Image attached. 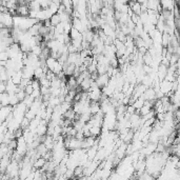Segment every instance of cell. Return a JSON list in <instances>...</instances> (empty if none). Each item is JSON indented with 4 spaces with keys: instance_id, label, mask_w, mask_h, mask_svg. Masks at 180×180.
<instances>
[{
    "instance_id": "obj_1",
    "label": "cell",
    "mask_w": 180,
    "mask_h": 180,
    "mask_svg": "<svg viewBox=\"0 0 180 180\" xmlns=\"http://www.w3.org/2000/svg\"><path fill=\"white\" fill-rule=\"evenodd\" d=\"M108 81H110V78L108 77V75L106 74H103V75H99L98 77H97V79L95 80V82H96L97 87H99V89H103L104 87H106L108 83Z\"/></svg>"
},
{
    "instance_id": "obj_2",
    "label": "cell",
    "mask_w": 180,
    "mask_h": 180,
    "mask_svg": "<svg viewBox=\"0 0 180 180\" xmlns=\"http://www.w3.org/2000/svg\"><path fill=\"white\" fill-rule=\"evenodd\" d=\"M12 112H13V108L11 106H1V108H0V121H1V122L5 121V119L7 118V116L10 115Z\"/></svg>"
},
{
    "instance_id": "obj_3",
    "label": "cell",
    "mask_w": 180,
    "mask_h": 180,
    "mask_svg": "<svg viewBox=\"0 0 180 180\" xmlns=\"http://www.w3.org/2000/svg\"><path fill=\"white\" fill-rule=\"evenodd\" d=\"M159 4L162 7V11H168V12H173L174 7H175V1H166V0H163V1H159Z\"/></svg>"
},
{
    "instance_id": "obj_4",
    "label": "cell",
    "mask_w": 180,
    "mask_h": 180,
    "mask_svg": "<svg viewBox=\"0 0 180 180\" xmlns=\"http://www.w3.org/2000/svg\"><path fill=\"white\" fill-rule=\"evenodd\" d=\"M30 10L27 5H22V7H17L16 9V16L20 17H29Z\"/></svg>"
},
{
    "instance_id": "obj_5",
    "label": "cell",
    "mask_w": 180,
    "mask_h": 180,
    "mask_svg": "<svg viewBox=\"0 0 180 180\" xmlns=\"http://www.w3.org/2000/svg\"><path fill=\"white\" fill-rule=\"evenodd\" d=\"M46 163V159H44L43 157H40V158L36 159V160L33 162V168H35V170H41V168H43Z\"/></svg>"
},
{
    "instance_id": "obj_6",
    "label": "cell",
    "mask_w": 180,
    "mask_h": 180,
    "mask_svg": "<svg viewBox=\"0 0 180 180\" xmlns=\"http://www.w3.org/2000/svg\"><path fill=\"white\" fill-rule=\"evenodd\" d=\"M22 79V73L21 71L20 72H16L12 77H11V81L15 84V85H19L20 84V81Z\"/></svg>"
},
{
    "instance_id": "obj_7",
    "label": "cell",
    "mask_w": 180,
    "mask_h": 180,
    "mask_svg": "<svg viewBox=\"0 0 180 180\" xmlns=\"http://www.w3.org/2000/svg\"><path fill=\"white\" fill-rule=\"evenodd\" d=\"M44 73H43V70H42V67H36L35 70H34V79H37L39 80L40 78H42V77L44 76Z\"/></svg>"
},
{
    "instance_id": "obj_8",
    "label": "cell",
    "mask_w": 180,
    "mask_h": 180,
    "mask_svg": "<svg viewBox=\"0 0 180 180\" xmlns=\"http://www.w3.org/2000/svg\"><path fill=\"white\" fill-rule=\"evenodd\" d=\"M90 134H91V136L93 137H99L101 134V127H91V129H90Z\"/></svg>"
},
{
    "instance_id": "obj_9",
    "label": "cell",
    "mask_w": 180,
    "mask_h": 180,
    "mask_svg": "<svg viewBox=\"0 0 180 180\" xmlns=\"http://www.w3.org/2000/svg\"><path fill=\"white\" fill-rule=\"evenodd\" d=\"M158 5H159V1H157V0L147 1V10L157 11V7H158Z\"/></svg>"
},
{
    "instance_id": "obj_10",
    "label": "cell",
    "mask_w": 180,
    "mask_h": 180,
    "mask_svg": "<svg viewBox=\"0 0 180 180\" xmlns=\"http://www.w3.org/2000/svg\"><path fill=\"white\" fill-rule=\"evenodd\" d=\"M69 35H70L71 40H75V39L82 38V34L79 33V32L77 31V30L73 29V27H72V30H71V32H70V34H69Z\"/></svg>"
},
{
    "instance_id": "obj_11",
    "label": "cell",
    "mask_w": 180,
    "mask_h": 180,
    "mask_svg": "<svg viewBox=\"0 0 180 180\" xmlns=\"http://www.w3.org/2000/svg\"><path fill=\"white\" fill-rule=\"evenodd\" d=\"M143 103H144V100L140 97V98H138L136 101H134V103H133L132 106H134L135 111H139L140 108L143 106Z\"/></svg>"
},
{
    "instance_id": "obj_12",
    "label": "cell",
    "mask_w": 180,
    "mask_h": 180,
    "mask_svg": "<svg viewBox=\"0 0 180 180\" xmlns=\"http://www.w3.org/2000/svg\"><path fill=\"white\" fill-rule=\"evenodd\" d=\"M83 168H82V166H77V168H75L74 170V177H76V178H81V177H84L83 176Z\"/></svg>"
},
{
    "instance_id": "obj_13",
    "label": "cell",
    "mask_w": 180,
    "mask_h": 180,
    "mask_svg": "<svg viewBox=\"0 0 180 180\" xmlns=\"http://www.w3.org/2000/svg\"><path fill=\"white\" fill-rule=\"evenodd\" d=\"M50 21H51V24H52V27H56L58 24L60 23V18H59V15L58 14H55L50 18Z\"/></svg>"
},
{
    "instance_id": "obj_14",
    "label": "cell",
    "mask_w": 180,
    "mask_h": 180,
    "mask_svg": "<svg viewBox=\"0 0 180 180\" xmlns=\"http://www.w3.org/2000/svg\"><path fill=\"white\" fill-rule=\"evenodd\" d=\"M34 101H35V99H34L33 97L30 95V96H25V98H24V100L22 101V102H23V103L25 104V106L29 108L30 106H31L32 104L34 103Z\"/></svg>"
},
{
    "instance_id": "obj_15",
    "label": "cell",
    "mask_w": 180,
    "mask_h": 180,
    "mask_svg": "<svg viewBox=\"0 0 180 180\" xmlns=\"http://www.w3.org/2000/svg\"><path fill=\"white\" fill-rule=\"evenodd\" d=\"M15 95H16L17 99L19 100V102H22V101L24 100V98H25V96H27V95H25V93H24L23 90H20V89L17 91V93L15 94Z\"/></svg>"
},
{
    "instance_id": "obj_16",
    "label": "cell",
    "mask_w": 180,
    "mask_h": 180,
    "mask_svg": "<svg viewBox=\"0 0 180 180\" xmlns=\"http://www.w3.org/2000/svg\"><path fill=\"white\" fill-rule=\"evenodd\" d=\"M10 96V106H12V108H14V106H16L17 104L19 103V100L17 99L16 95L15 94H13V95H9Z\"/></svg>"
},
{
    "instance_id": "obj_17",
    "label": "cell",
    "mask_w": 180,
    "mask_h": 180,
    "mask_svg": "<svg viewBox=\"0 0 180 180\" xmlns=\"http://www.w3.org/2000/svg\"><path fill=\"white\" fill-rule=\"evenodd\" d=\"M151 111H152V108H150L149 106H143L141 108H140L139 111H138V114H139V115L142 117V116H145V115H147V114H149L150 112H151Z\"/></svg>"
},
{
    "instance_id": "obj_18",
    "label": "cell",
    "mask_w": 180,
    "mask_h": 180,
    "mask_svg": "<svg viewBox=\"0 0 180 180\" xmlns=\"http://www.w3.org/2000/svg\"><path fill=\"white\" fill-rule=\"evenodd\" d=\"M13 136H14L15 139H19V138H21L22 136H23V130H21V129H17V130H15L14 132H13Z\"/></svg>"
},
{
    "instance_id": "obj_19",
    "label": "cell",
    "mask_w": 180,
    "mask_h": 180,
    "mask_svg": "<svg viewBox=\"0 0 180 180\" xmlns=\"http://www.w3.org/2000/svg\"><path fill=\"white\" fill-rule=\"evenodd\" d=\"M7 147H9V150H10V151H16V147H17V140H16V139L11 140V141L9 142V144H7Z\"/></svg>"
},
{
    "instance_id": "obj_20",
    "label": "cell",
    "mask_w": 180,
    "mask_h": 180,
    "mask_svg": "<svg viewBox=\"0 0 180 180\" xmlns=\"http://www.w3.org/2000/svg\"><path fill=\"white\" fill-rule=\"evenodd\" d=\"M51 3H52V1H48V0H46V1H39V4H40L41 10H46V9H48V7L51 5Z\"/></svg>"
},
{
    "instance_id": "obj_21",
    "label": "cell",
    "mask_w": 180,
    "mask_h": 180,
    "mask_svg": "<svg viewBox=\"0 0 180 180\" xmlns=\"http://www.w3.org/2000/svg\"><path fill=\"white\" fill-rule=\"evenodd\" d=\"M32 87H33V90L35 91V90H40V83H39V81L37 79H32Z\"/></svg>"
},
{
    "instance_id": "obj_22",
    "label": "cell",
    "mask_w": 180,
    "mask_h": 180,
    "mask_svg": "<svg viewBox=\"0 0 180 180\" xmlns=\"http://www.w3.org/2000/svg\"><path fill=\"white\" fill-rule=\"evenodd\" d=\"M9 60V55H7V51L0 52V61H7Z\"/></svg>"
},
{
    "instance_id": "obj_23",
    "label": "cell",
    "mask_w": 180,
    "mask_h": 180,
    "mask_svg": "<svg viewBox=\"0 0 180 180\" xmlns=\"http://www.w3.org/2000/svg\"><path fill=\"white\" fill-rule=\"evenodd\" d=\"M24 93H25V95H27V96H30V95H32V93H33V87H32V85L31 84H30V85H27V87H24Z\"/></svg>"
},
{
    "instance_id": "obj_24",
    "label": "cell",
    "mask_w": 180,
    "mask_h": 180,
    "mask_svg": "<svg viewBox=\"0 0 180 180\" xmlns=\"http://www.w3.org/2000/svg\"><path fill=\"white\" fill-rule=\"evenodd\" d=\"M131 21L133 22V23L136 25L138 22H139V16L138 15H135V14H133L132 16H131Z\"/></svg>"
},
{
    "instance_id": "obj_25",
    "label": "cell",
    "mask_w": 180,
    "mask_h": 180,
    "mask_svg": "<svg viewBox=\"0 0 180 180\" xmlns=\"http://www.w3.org/2000/svg\"><path fill=\"white\" fill-rule=\"evenodd\" d=\"M5 93V83L4 82H0V94Z\"/></svg>"
}]
</instances>
